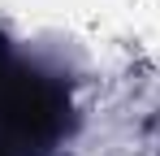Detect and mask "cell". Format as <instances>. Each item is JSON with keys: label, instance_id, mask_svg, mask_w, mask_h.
I'll return each mask as SVG.
<instances>
[{"label": "cell", "instance_id": "obj_1", "mask_svg": "<svg viewBox=\"0 0 160 156\" xmlns=\"http://www.w3.org/2000/svg\"><path fill=\"white\" fill-rule=\"evenodd\" d=\"M69 130V82L0 39V156H52Z\"/></svg>", "mask_w": 160, "mask_h": 156}]
</instances>
